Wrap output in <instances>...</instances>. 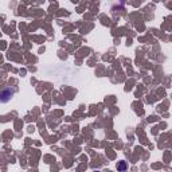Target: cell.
<instances>
[{"label":"cell","instance_id":"6da1fadb","mask_svg":"<svg viewBox=\"0 0 172 172\" xmlns=\"http://www.w3.org/2000/svg\"><path fill=\"white\" fill-rule=\"evenodd\" d=\"M12 96H14V90L11 88H4L2 90V98H0V101L2 102H8V101L12 98Z\"/></svg>","mask_w":172,"mask_h":172},{"label":"cell","instance_id":"7a4b0ae2","mask_svg":"<svg viewBox=\"0 0 172 172\" xmlns=\"http://www.w3.org/2000/svg\"><path fill=\"white\" fill-rule=\"evenodd\" d=\"M127 161H118L117 163V170H118V172H124L125 170H127Z\"/></svg>","mask_w":172,"mask_h":172},{"label":"cell","instance_id":"3957f363","mask_svg":"<svg viewBox=\"0 0 172 172\" xmlns=\"http://www.w3.org/2000/svg\"><path fill=\"white\" fill-rule=\"evenodd\" d=\"M93 172H100V171H93Z\"/></svg>","mask_w":172,"mask_h":172}]
</instances>
